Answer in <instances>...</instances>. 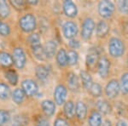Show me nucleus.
I'll list each match as a JSON object with an SVG mask.
<instances>
[{
	"label": "nucleus",
	"instance_id": "nucleus-1",
	"mask_svg": "<svg viewBox=\"0 0 128 126\" xmlns=\"http://www.w3.org/2000/svg\"><path fill=\"white\" fill-rule=\"evenodd\" d=\"M108 50L112 56L120 57L125 52V46L120 39L113 38L110 39V42H109Z\"/></svg>",
	"mask_w": 128,
	"mask_h": 126
},
{
	"label": "nucleus",
	"instance_id": "nucleus-2",
	"mask_svg": "<svg viewBox=\"0 0 128 126\" xmlns=\"http://www.w3.org/2000/svg\"><path fill=\"white\" fill-rule=\"evenodd\" d=\"M20 26L26 32H32L36 28V18L32 14L25 15L20 20Z\"/></svg>",
	"mask_w": 128,
	"mask_h": 126
},
{
	"label": "nucleus",
	"instance_id": "nucleus-3",
	"mask_svg": "<svg viewBox=\"0 0 128 126\" xmlns=\"http://www.w3.org/2000/svg\"><path fill=\"white\" fill-rule=\"evenodd\" d=\"M114 11V5L112 2L104 0L99 3L98 4V12L99 15L104 18H108L113 15Z\"/></svg>",
	"mask_w": 128,
	"mask_h": 126
},
{
	"label": "nucleus",
	"instance_id": "nucleus-4",
	"mask_svg": "<svg viewBox=\"0 0 128 126\" xmlns=\"http://www.w3.org/2000/svg\"><path fill=\"white\" fill-rule=\"evenodd\" d=\"M13 62L16 65V67L17 68H22L24 67L25 64H26V55H25L23 49L22 48H16L13 51Z\"/></svg>",
	"mask_w": 128,
	"mask_h": 126
},
{
	"label": "nucleus",
	"instance_id": "nucleus-5",
	"mask_svg": "<svg viewBox=\"0 0 128 126\" xmlns=\"http://www.w3.org/2000/svg\"><path fill=\"white\" fill-rule=\"evenodd\" d=\"M22 87L25 95H26L28 96H34L38 92V85L32 79L24 80L22 83Z\"/></svg>",
	"mask_w": 128,
	"mask_h": 126
},
{
	"label": "nucleus",
	"instance_id": "nucleus-6",
	"mask_svg": "<svg viewBox=\"0 0 128 126\" xmlns=\"http://www.w3.org/2000/svg\"><path fill=\"white\" fill-rule=\"evenodd\" d=\"M95 28V23L93 20L90 18H87L84 20L82 25V31H81V37L84 39H89L92 37V34Z\"/></svg>",
	"mask_w": 128,
	"mask_h": 126
},
{
	"label": "nucleus",
	"instance_id": "nucleus-7",
	"mask_svg": "<svg viewBox=\"0 0 128 126\" xmlns=\"http://www.w3.org/2000/svg\"><path fill=\"white\" fill-rule=\"evenodd\" d=\"M63 34L66 38L71 39L74 38L78 33V27L76 25L73 21H67L62 26Z\"/></svg>",
	"mask_w": 128,
	"mask_h": 126
},
{
	"label": "nucleus",
	"instance_id": "nucleus-8",
	"mask_svg": "<svg viewBox=\"0 0 128 126\" xmlns=\"http://www.w3.org/2000/svg\"><path fill=\"white\" fill-rule=\"evenodd\" d=\"M120 90V86L116 80H111L107 84L106 89H105L107 96H108L109 98H115L119 95Z\"/></svg>",
	"mask_w": 128,
	"mask_h": 126
},
{
	"label": "nucleus",
	"instance_id": "nucleus-9",
	"mask_svg": "<svg viewBox=\"0 0 128 126\" xmlns=\"http://www.w3.org/2000/svg\"><path fill=\"white\" fill-rule=\"evenodd\" d=\"M67 89L64 85H60L56 86L54 92V98L56 103H57L58 105L63 104L64 102L66 100V97H67Z\"/></svg>",
	"mask_w": 128,
	"mask_h": 126
},
{
	"label": "nucleus",
	"instance_id": "nucleus-10",
	"mask_svg": "<svg viewBox=\"0 0 128 126\" xmlns=\"http://www.w3.org/2000/svg\"><path fill=\"white\" fill-rule=\"evenodd\" d=\"M109 67H110V63L109 61L105 57H102L99 60L98 64V73L102 78H106L109 72Z\"/></svg>",
	"mask_w": 128,
	"mask_h": 126
},
{
	"label": "nucleus",
	"instance_id": "nucleus-11",
	"mask_svg": "<svg viewBox=\"0 0 128 126\" xmlns=\"http://www.w3.org/2000/svg\"><path fill=\"white\" fill-rule=\"evenodd\" d=\"M99 55L98 52L95 49H90V52L87 54L86 56V65L90 68H94L98 64Z\"/></svg>",
	"mask_w": 128,
	"mask_h": 126
},
{
	"label": "nucleus",
	"instance_id": "nucleus-12",
	"mask_svg": "<svg viewBox=\"0 0 128 126\" xmlns=\"http://www.w3.org/2000/svg\"><path fill=\"white\" fill-rule=\"evenodd\" d=\"M63 11L68 17H74L77 15L78 10L75 3L72 1H65L63 3Z\"/></svg>",
	"mask_w": 128,
	"mask_h": 126
},
{
	"label": "nucleus",
	"instance_id": "nucleus-13",
	"mask_svg": "<svg viewBox=\"0 0 128 126\" xmlns=\"http://www.w3.org/2000/svg\"><path fill=\"white\" fill-rule=\"evenodd\" d=\"M41 107H42V109L44 111V114L46 115L47 117H50L52 116L56 112V105L55 103L51 101L46 100L44 101L41 104Z\"/></svg>",
	"mask_w": 128,
	"mask_h": 126
},
{
	"label": "nucleus",
	"instance_id": "nucleus-14",
	"mask_svg": "<svg viewBox=\"0 0 128 126\" xmlns=\"http://www.w3.org/2000/svg\"><path fill=\"white\" fill-rule=\"evenodd\" d=\"M75 113L77 118L80 120H83L86 119V115H87V107L84 105V103L82 102H77L75 107Z\"/></svg>",
	"mask_w": 128,
	"mask_h": 126
},
{
	"label": "nucleus",
	"instance_id": "nucleus-15",
	"mask_svg": "<svg viewBox=\"0 0 128 126\" xmlns=\"http://www.w3.org/2000/svg\"><path fill=\"white\" fill-rule=\"evenodd\" d=\"M44 49L47 58H52L56 51V44L54 41H48L44 44Z\"/></svg>",
	"mask_w": 128,
	"mask_h": 126
},
{
	"label": "nucleus",
	"instance_id": "nucleus-16",
	"mask_svg": "<svg viewBox=\"0 0 128 126\" xmlns=\"http://www.w3.org/2000/svg\"><path fill=\"white\" fill-rule=\"evenodd\" d=\"M13 63V58L9 53L4 51L0 52V66L4 67H9Z\"/></svg>",
	"mask_w": 128,
	"mask_h": 126
},
{
	"label": "nucleus",
	"instance_id": "nucleus-17",
	"mask_svg": "<svg viewBox=\"0 0 128 126\" xmlns=\"http://www.w3.org/2000/svg\"><path fill=\"white\" fill-rule=\"evenodd\" d=\"M109 31V26L106 23L104 20H100L96 25V34L98 37H104L108 34Z\"/></svg>",
	"mask_w": 128,
	"mask_h": 126
},
{
	"label": "nucleus",
	"instance_id": "nucleus-18",
	"mask_svg": "<svg viewBox=\"0 0 128 126\" xmlns=\"http://www.w3.org/2000/svg\"><path fill=\"white\" fill-rule=\"evenodd\" d=\"M32 53H34V56L37 59L40 60V61H44V60L47 59L44 47L41 46L40 44L35 45V46H32Z\"/></svg>",
	"mask_w": 128,
	"mask_h": 126
},
{
	"label": "nucleus",
	"instance_id": "nucleus-19",
	"mask_svg": "<svg viewBox=\"0 0 128 126\" xmlns=\"http://www.w3.org/2000/svg\"><path fill=\"white\" fill-rule=\"evenodd\" d=\"M90 126H101L102 125V116L98 112H93L89 118Z\"/></svg>",
	"mask_w": 128,
	"mask_h": 126
},
{
	"label": "nucleus",
	"instance_id": "nucleus-20",
	"mask_svg": "<svg viewBox=\"0 0 128 126\" xmlns=\"http://www.w3.org/2000/svg\"><path fill=\"white\" fill-rule=\"evenodd\" d=\"M68 87L70 88V90H74V91L78 90V89H79V80H78L76 74H74V73H70L68 74Z\"/></svg>",
	"mask_w": 128,
	"mask_h": 126
},
{
	"label": "nucleus",
	"instance_id": "nucleus-21",
	"mask_svg": "<svg viewBox=\"0 0 128 126\" xmlns=\"http://www.w3.org/2000/svg\"><path fill=\"white\" fill-rule=\"evenodd\" d=\"M56 61L61 67L68 65V55L64 49H61L58 51L56 55Z\"/></svg>",
	"mask_w": 128,
	"mask_h": 126
},
{
	"label": "nucleus",
	"instance_id": "nucleus-22",
	"mask_svg": "<svg viewBox=\"0 0 128 126\" xmlns=\"http://www.w3.org/2000/svg\"><path fill=\"white\" fill-rule=\"evenodd\" d=\"M80 78H81L82 84H83L84 87L89 90L90 86H92V84H93V82H92V77H90V75L87 73V72L81 71L80 72Z\"/></svg>",
	"mask_w": 128,
	"mask_h": 126
},
{
	"label": "nucleus",
	"instance_id": "nucleus-23",
	"mask_svg": "<svg viewBox=\"0 0 128 126\" xmlns=\"http://www.w3.org/2000/svg\"><path fill=\"white\" fill-rule=\"evenodd\" d=\"M36 76L38 79L40 80H45L49 76V71L46 67L44 66H38L36 68Z\"/></svg>",
	"mask_w": 128,
	"mask_h": 126
},
{
	"label": "nucleus",
	"instance_id": "nucleus-24",
	"mask_svg": "<svg viewBox=\"0 0 128 126\" xmlns=\"http://www.w3.org/2000/svg\"><path fill=\"white\" fill-rule=\"evenodd\" d=\"M25 93L22 90V89H16L12 95V99L16 104H20L24 101Z\"/></svg>",
	"mask_w": 128,
	"mask_h": 126
},
{
	"label": "nucleus",
	"instance_id": "nucleus-25",
	"mask_svg": "<svg viewBox=\"0 0 128 126\" xmlns=\"http://www.w3.org/2000/svg\"><path fill=\"white\" fill-rule=\"evenodd\" d=\"M96 107H98V110L104 114H108L111 112V106L106 101H99L96 104Z\"/></svg>",
	"mask_w": 128,
	"mask_h": 126
},
{
	"label": "nucleus",
	"instance_id": "nucleus-26",
	"mask_svg": "<svg viewBox=\"0 0 128 126\" xmlns=\"http://www.w3.org/2000/svg\"><path fill=\"white\" fill-rule=\"evenodd\" d=\"M74 113H75V111H74V105L73 102L69 101V102H66L65 105H64V113H65L66 116L71 119V118L74 117Z\"/></svg>",
	"mask_w": 128,
	"mask_h": 126
},
{
	"label": "nucleus",
	"instance_id": "nucleus-27",
	"mask_svg": "<svg viewBox=\"0 0 128 126\" xmlns=\"http://www.w3.org/2000/svg\"><path fill=\"white\" fill-rule=\"evenodd\" d=\"M5 78L12 85H16L18 82V75L14 70H8L5 73Z\"/></svg>",
	"mask_w": 128,
	"mask_h": 126
},
{
	"label": "nucleus",
	"instance_id": "nucleus-28",
	"mask_svg": "<svg viewBox=\"0 0 128 126\" xmlns=\"http://www.w3.org/2000/svg\"><path fill=\"white\" fill-rule=\"evenodd\" d=\"M10 96V89L7 84L0 83V99H8Z\"/></svg>",
	"mask_w": 128,
	"mask_h": 126
},
{
	"label": "nucleus",
	"instance_id": "nucleus-29",
	"mask_svg": "<svg viewBox=\"0 0 128 126\" xmlns=\"http://www.w3.org/2000/svg\"><path fill=\"white\" fill-rule=\"evenodd\" d=\"M10 13V10L9 8V5L5 1H0V17L1 18H6L9 16Z\"/></svg>",
	"mask_w": 128,
	"mask_h": 126
},
{
	"label": "nucleus",
	"instance_id": "nucleus-30",
	"mask_svg": "<svg viewBox=\"0 0 128 126\" xmlns=\"http://www.w3.org/2000/svg\"><path fill=\"white\" fill-rule=\"evenodd\" d=\"M89 90H90V94L95 97H99L102 95V87L98 83H93Z\"/></svg>",
	"mask_w": 128,
	"mask_h": 126
},
{
	"label": "nucleus",
	"instance_id": "nucleus-31",
	"mask_svg": "<svg viewBox=\"0 0 128 126\" xmlns=\"http://www.w3.org/2000/svg\"><path fill=\"white\" fill-rule=\"evenodd\" d=\"M67 55H68V64H69V65H74V64L77 63L78 59H79V55H78L77 52L71 50L68 53H67Z\"/></svg>",
	"mask_w": 128,
	"mask_h": 126
},
{
	"label": "nucleus",
	"instance_id": "nucleus-32",
	"mask_svg": "<svg viewBox=\"0 0 128 126\" xmlns=\"http://www.w3.org/2000/svg\"><path fill=\"white\" fill-rule=\"evenodd\" d=\"M28 119L23 116H16L13 119V125L16 126H25L28 124Z\"/></svg>",
	"mask_w": 128,
	"mask_h": 126
},
{
	"label": "nucleus",
	"instance_id": "nucleus-33",
	"mask_svg": "<svg viewBox=\"0 0 128 126\" xmlns=\"http://www.w3.org/2000/svg\"><path fill=\"white\" fill-rule=\"evenodd\" d=\"M120 90H122L123 93H128V73L123 74L121 77V85Z\"/></svg>",
	"mask_w": 128,
	"mask_h": 126
},
{
	"label": "nucleus",
	"instance_id": "nucleus-34",
	"mask_svg": "<svg viewBox=\"0 0 128 126\" xmlns=\"http://www.w3.org/2000/svg\"><path fill=\"white\" fill-rule=\"evenodd\" d=\"M28 42L32 44V46H35V45L40 44V37L38 33H32L31 34L28 38Z\"/></svg>",
	"mask_w": 128,
	"mask_h": 126
},
{
	"label": "nucleus",
	"instance_id": "nucleus-35",
	"mask_svg": "<svg viewBox=\"0 0 128 126\" xmlns=\"http://www.w3.org/2000/svg\"><path fill=\"white\" fill-rule=\"evenodd\" d=\"M10 113L7 111L0 110V126L4 125L10 120Z\"/></svg>",
	"mask_w": 128,
	"mask_h": 126
},
{
	"label": "nucleus",
	"instance_id": "nucleus-36",
	"mask_svg": "<svg viewBox=\"0 0 128 126\" xmlns=\"http://www.w3.org/2000/svg\"><path fill=\"white\" fill-rule=\"evenodd\" d=\"M10 32V28L9 25L4 23L0 20V34L3 36H8Z\"/></svg>",
	"mask_w": 128,
	"mask_h": 126
},
{
	"label": "nucleus",
	"instance_id": "nucleus-37",
	"mask_svg": "<svg viewBox=\"0 0 128 126\" xmlns=\"http://www.w3.org/2000/svg\"><path fill=\"white\" fill-rule=\"evenodd\" d=\"M119 9L122 13L128 14V0H124V1H120L118 3Z\"/></svg>",
	"mask_w": 128,
	"mask_h": 126
},
{
	"label": "nucleus",
	"instance_id": "nucleus-38",
	"mask_svg": "<svg viewBox=\"0 0 128 126\" xmlns=\"http://www.w3.org/2000/svg\"><path fill=\"white\" fill-rule=\"evenodd\" d=\"M11 4L17 9H22L25 5V3L23 1H20V0H15V1H11Z\"/></svg>",
	"mask_w": 128,
	"mask_h": 126
},
{
	"label": "nucleus",
	"instance_id": "nucleus-39",
	"mask_svg": "<svg viewBox=\"0 0 128 126\" xmlns=\"http://www.w3.org/2000/svg\"><path fill=\"white\" fill-rule=\"evenodd\" d=\"M54 126H68V122L66 121L65 119L59 118V119H57L55 121Z\"/></svg>",
	"mask_w": 128,
	"mask_h": 126
},
{
	"label": "nucleus",
	"instance_id": "nucleus-40",
	"mask_svg": "<svg viewBox=\"0 0 128 126\" xmlns=\"http://www.w3.org/2000/svg\"><path fill=\"white\" fill-rule=\"evenodd\" d=\"M69 45L71 48L73 49H77L80 47V42L78 40H74V39H73V40H71L69 42Z\"/></svg>",
	"mask_w": 128,
	"mask_h": 126
},
{
	"label": "nucleus",
	"instance_id": "nucleus-41",
	"mask_svg": "<svg viewBox=\"0 0 128 126\" xmlns=\"http://www.w3.org/2000/svg\"><path fill=\"white\" fill-rule=\"evenodd\" d=\"M37 126H50V125L46 119H40V120L38 121V123H37Z\"/></svg>",
	"mask_w": 128,
	"mask_h": 126
},
{
	"label": "nucleus",
	"instance_id": "nucleus-42",
	"mask_svg": "<svg viewBox=\"0 0 128 126\" xmlns=\"http://www.w3.org/2000/svg\"><path fill=\"white\" fill-rule=\"evenodd\" d=\"M116 126H127V125L125 121H119L118 123H117Z\"/></svg>",
	"mask_w": 128,
	"mask_h": 126
},
{
	"label": "nucleus",
	"instance_id": "nucleus-43",
	"mask_svg": "<svg viewBox=\"0 0 128 126\" xmlns=\"http://www.w3.org/2000/svg\"><path fill=\"white\" fill-rule=\"evenodd\" d=\"M102 126H111V122L109 120H105L104 123L102 124Z\"/></svg>",
	"mask_w": 128,
	"mask_h": 126
},
{
	"label": "nucleus",
	"instance_id": "nucleus-44",
	"mask_svg": "<svg viewBox=\"0 0 128 126\" xmlns=\"http://www.w3.org/2000/svg\"><path fill=\"white\" fill-rule=\"evenodd\" d=\"M28 3H31V4H36L38 3V1H32V0H30V1H28Z\"/></svg>",
	"mask_w": 128,
	"mask_h": 126
}]
</instances>
